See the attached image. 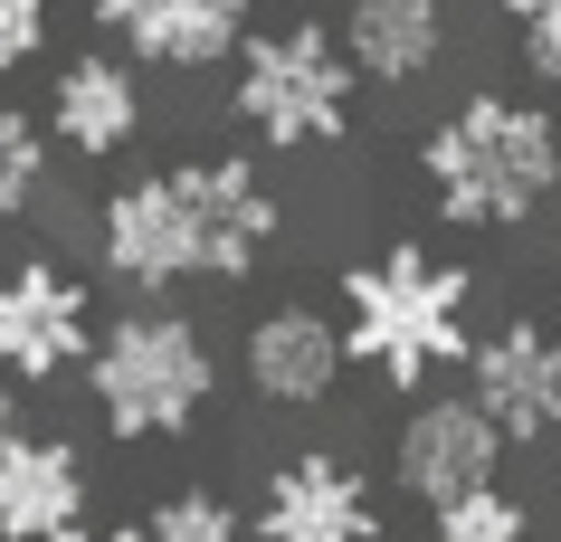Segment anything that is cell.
I'll return each instance as SVG.
<instances>
[{"instance_id":"obj_10","label":"cell","mask_w":561,"mask_h":542,"mask_svg":"<svg viewBox=\"0 0 561 542\" xmlns=\"http://www.w3.org/2000/svg\"><path fill=\"white\" fill-rule=\"evenodd\" d=\"M248 533L257 542H381V495L343 448H296L266 466Z\"/></svg>"},{"instance_id":"obj_12","label":"cell","mask_w":561,"mask_h":542,"mask_svg":"<svg viewBox=\"0 0 561 542\" xmlns=\"http://www.w3.org/2000/svg\"><path fill=\"white\" fill-rule=\"evenodd\" d=\"M105 48L144 67V77H201L229 67V48L257 30V0H87Z\"/></svg>"},{"instance_id":"obj_4","label":"cell","mask_w":561,"mask_h":542,"mask_svg":"<svg viewBox=\"0 0 561 542\" xmlns=\"http://www.w3.org/2000/svg\"><path fill=\"white\" fill-rule=\"evenodd\" d=\"M77 381L115 448H172L219 410V343L181 304H124L95 324V353Z\"/></svg>"},{"instance_id":"obj_18","label":"cell","mask_w":561,"mask_h":542,"mask_svg":"<svg viewBox=\"0 0 561 542\" xmlns=\"http://www.w3.org/2000/svg\"><path fill=\"white\" fill-rule=\"evenodd\" d=\"M504 30H514V58H524V77L561 95V0H524V10H504Z\"/></svg>"},{"instance_id":"obj_7","label":"cell","mask_w":561,"mask_h":542,"mask_svg":"<svg viewBox=\"0 0 561 542\" xmlns=\"http://www.w3.org/2000/svg\"><path fill=\"white\" fill-rule=\"evenodd\" d=\"M504 428L476 410L467 391H410L400 400V438H390V485L410 495L419 514L447 505V495H467V485H495L504 476Z\"/></svg>"},{"instance_id":"obj_6","label":"cell","mask_w":561,"mask_h":542,"mask_svg":"<svg viewBox=\"0 0 561 542\" xmlns=\"http://www.w3.org/2000/svg\"><path fill=\"white\" fill-rule=\"evenodd\" d=\"M95 286L58 257H10L0 267V381L20 391H58L95 353Z\"/></svg>"},{"instance_id":"obj_22","label":"cell","mask_w":561,"mask_h":542,"mask_svg":"<svg viewBox=\"0 0 561 542\" xmlns=\"http://www.w3.org/2000/svg\"><path fill=\"white\" fill-rule=\"evenodd\" d=\"M542 457H552V505H561V438H542Z\"/></svg>"},{"instance_id":"obj_21","label":"cell","mask_w":561,"mask_h":542,"mask_svg":"<svg viewBox=\"0 0 561 542\" xmlns=\"http://www.w3.org/2000/svg\"><path fill=\"white\" fill-rule=\"evenodd\" d=\"M20 428V381H0V438Z\"/></svg>"},{"instance_id":"obj_19","label":"cell","mask_w":561,"mask_h":542,"mask_svg":"<svg viewBox=\"0 0 561 542\" xmlns=\"http://www.w3.org/2000/svg\"><path fill=\"white\" fill-rule=\"evenodd\" d=\"M58 38V0H0V77H30Z\"/></svg>"},{"instance_id":"obj_8","label":"cell","mask_w":561,"mask_h":542,"mask_svg":"<svg viewBox=\"0 0 561 542\" xmlns=\"http://www.w3.org/2000/svg\"><path fill=\"white\" fill-rule=\"evenodd\" d=\"M457 371H467V400L504 428V448H542V438H561V324H542V314H504L495 333H476V343H467Z\"/></svg>"},{"instance_id":"obj_14","label":"cell","mask_w":561,"mask_h":542,"mask_svg":"<svg viewBox=\"0 0 561 542\" xmlns=\"http://www.w3.org/2000/svg\"><path fill=\"white\" fill-rule=\"evenodd\" d=\"M333 38H343V58H353L362 87L410 95V87H428V77L447 67L457 20H447V0H343Z\"/></svg>"},{"instance_id":"obj_13","label":"cell","mask_w":561,"mask_h":542,"mask_svg":"<svg viewBox=\"0 0 561 542\" xmlns=\"http://www.w3.org/2000/svg\"><path fill=\"white\" fill-rule=\"evenodd\" d=\"M95 466L58 428H10L0 438V542H58L67 523H87Z\"/></svg>"},{"instance_id":"obj_5","label":"cell","mask_w":561,"mask_h":542,"mask_svg":"<svg viewBox=\"0 0 561 542\" xmlns=\"http://www.w3.org/2000/svg\"><path fill=\"white\" fill-rule=\"evenodd\" d=\"M362 95L371 87L353 77L333 20H276V30H248L229 48V124L276 162L353 143Z\"/></svg>"},{"instance_id":"obj_3","label":"cell","mask_w":561,"mask_h":542,"mask_svg":"<svg viewBox=\"0 0 561 542\" xmlns=\"http://www.w3.org/2000/svg\"><path fill=\"white\" fill-rule=\"evenodd\" d=\"M333 296H343L333 324H343L353 371H371L390 400L428 391L476 343V267L447 257V247H428V239H390L371 257H353Z\"/></svg>"},{"instance_id":"obj_2","label":"cell","mask_w":561,"mask_h":542,"mask_svg":"<svg viewBox=\"0 0 561 542\" xmlns=\"http://www.w3.org/2000/svg\"><path fill=\"white\" fill-rule=\"evenodd\" d=\"M419 191L457 239H514L561 200V115L542 95L476 87L419 134Z\"/></svg>"},{"instance_id":"obj_11","label":"cell","mask_w":561,"mask_h":542,"mask_svg":"<svg viewBox=\"0 0 561 542\" xmlns=\"http://www.w3.org/2000/svg\"><path fill=\"white\" fill-rule=\"evenodd\" d=\"M48 143L67 162H124V152L152 134V95H144V67L124 58V48H77L58 58L48 77Z\"/></svg>"},{"instance_id":"obj_20","label":"cell","mask_w":561,"mask_h":542,"mask_svg":"<svg viewBox=\"0 0 561 542\" xmlns=\"http://www.w3.org/2000/svg\"><path fill=\"white\" fill-rule=\"evenodd\" d=\"M58 542H144V533H134V523H67Z\"/></svg>"},{"instance_id":"obj_16","label":"cell","mask_w":561,"mask_h":542,"mask_svg":"<svg viewBox=\"0 0 561 542\" xmlns=\"http://www.w3.org/2000/svg\"><path fill=\"white\" fill-rule=\"evenodd\" d=\"M428 542H533V505L514 485H467V495H447L428 505Z\"/></svg>"},{"instance_id":"obj_9","label":"cell","mask_w":561,"mask_h":542,"mask_svg":"<svg viewBox=\"0 0 561 542\" xmlns=\"http://www.w3.org/2000/svg\"><path fill=\"white\" fill-rule=\"evenodd\" d=\"M343 371H353V353H343L333 304L276 296V304L248 314V333H238V381H248L257 410H324V400L343 391Z\"/></svg>"},{"instance_id":"obj_17","label":"cell","mask_w":561,"mask_h":542,"mask_svg":"<svg viewBox=\"0 0 561 542\" xmlns=\"http://www.w3.org/2000/svg\"><path fill=\"white\" fill-rule=\"evenodd\" d=\"M134 533H144V542H257V533H248V505H229L219 485H172Z\"/></svg>"},{"instance_id":"obj_1","label":"cell","mask_w":561,"mask_h":542,"mask_svg":"<svg viewBox=\"0 0 561 542\" xmlns=\"http://www.w3.org/2000/svg\"><path fill=\"white\" fill-rule=\"evenodd\" d=\"M286 239V200L257 172V152H191L152 162L95 200V276L124 296H181V286H248Z\"/></svg>"},{"instance_id":"obj_15","label":"cell","mask_w":561,"mask_h":542,"mask_svg":"<svg viewBox=\"0 0 561 542\" xmlns=\"http://www.w3.org/2000/svg\"><path fill=\"white\" fill-rule=\"evenodd\" d=\"M48 124L30 105H0V229H20V219L48 200Z\"/></svg>"}]
</instances>
